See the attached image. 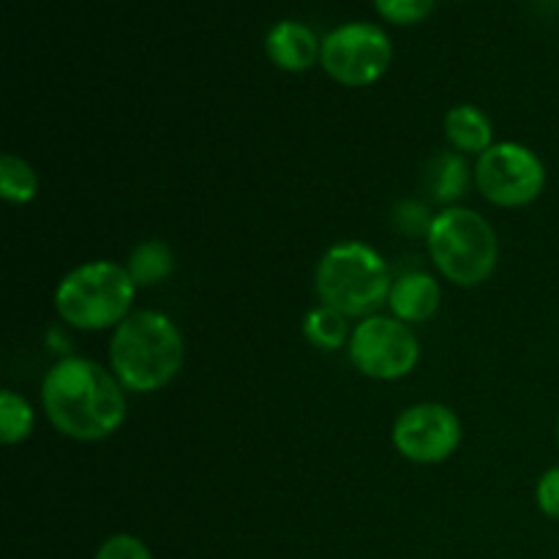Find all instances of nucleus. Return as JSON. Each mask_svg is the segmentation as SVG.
<instances>
[{"label":"nucleus","instance_id":"obj_1","mask_svg":"<svg viewBox=\"0 0 559 559\" xmlns=\"http://www.w3.org/2000/svg\"><path fill=\"white\" fill-rule=\"evenodd\" d=\"M41 404L49 424L76 442H102L126 420V388L102 364L60 358L44 374Z\"/></svg>","mask_w":559,"mask_h":559},{"label":"nucleus","instance_id":"obj_2","mask_svg":"<svg viewBox=\"0 0 559 559\" xmlns=\"http://www.w3.org/2000/svg\"><path fill=\"white\" fill-rule=\"evenodd\" d=\"M183 333L162 311H131L109 338V369L131 393L167 388L183 369Z\"/></svg>","mask_w":559,"mask_h":559},{"label":"nucleus","instance_id":"obj_3","mask_svg":"<svg viewBox=\"0 0 559 559\" xmlns=\"http://www.w3.org/2000/svg\"><path fill=\"white\" fill-rule=\"evenodd\" d=\"M391 271L380 251L358 240H344L331 246L322 254L314 273V289L320 304L342 311L344 317H366L377 314L380 306H388L391 295Z\"/></svg>","mask_w":559,"mask_h":559},{"label":"nucleus","instance_id":"obj_4","mask_svg":"<svg viewBox=\"0 0 559 559\" xmlns=\"http://www.w3.org/2000/svg\"><path fill=\"white\" fill-rule=\"evenodd\" d=\"M426 246L440 276L467 289L489 282L500 260L495 227L480 213L462 205L445 207L431 218Z\"/></svg>","mask_w":559,"mask_h":559},{"label":"nucleus","instance_id":"obj_5","mask_svg":"<svg viewBox=\"0 0 559 559\" xmlns=\"http://www.w3.org/2000/svg\"><path fill=\"white\" fill-rule=\"evenodd\" d=\"M134 295L136 284L126 265L109 260L85 262L60 278L55 311L76 331H115L131 314Z\"/></svg>","mask_w":559,"mask_h":559},{"label":"nucleus","instance_id":"obj_6","mask_svg":"<svg viewBox=\"0 0 559 559\" xmlns=\"http://www.w3.org/2000/svg\"><path fill=\"white\" fill-rule=\"evenodd\" d=\"M391 63V36L371 22H347L322 38V71L344 87L374 85L385 76Z\"/></svg>","mask_w":559,"mask_h":559},{"label":"nucleus","instance_id":"obj_7","mask_svg":"<svg viewBox=\"0 0 559 559\" xmlns=\"http://www.w3.org/2000/svg\"><path fill=\"white\" fill-rule=\"evenodd\" d=\"M347 353L364 377L393 382L418 366L420 344L407 322L393 314H371L353 328Z\"/></svg>","mask_w":559,"mask_h":559},{"label":"nucleus","instance_id":"obj_8","mask_svg":"<svg viewBox=\"0 0 559 559\" xmlns=\"http://www.w3.org/2000/svg\"><path fill=\"white\" fill-rule=\"evenodd\" d=\"M475 186L497 207L533 205L546 189V164L522 142H495L478 156Z\"/></svg>","mask_w":559,"mask_h":559},{"label":"nucleus","instance_id":"obj_9","mask_svg":"<svg viewBox=\"0 0 559 559\" xmlns=\"http://www.w3.org/2000/svg\"><path fill=\"white\" fill-rule=\"evenodd\" d=\"M462 445V420L440 402H420L393 420V448L413 464H442Z\"/></svg>","mask_w":559,"mask_h":559},{"label":"nucleus","instance_id":"obj_10","mask_svg":"<svg viewBox=\"0 0 559 559\" xmlns=\"http://www.w3.org/2000/svg\"><path fill=\"white\" fill-rule=\"evenodd\" d=\"M265 52L276 69L300 74V71H309L311 66L320 63L322 41L304 22L282 20L267 31Z\"/></svg>","mask_w":559,"mask_h":559},{"label":"nucleus","instance_id":"obj_11","mask_svg":"<svg viewBox=\"0 0 559 559\" xmlns=\"http://www.w3.org/2000/svg\"><path fill=\"white\" fill-rule=\"evenodd\" d=\"M442 300V289L431 273H404L396 278L388 295V309L396 320L407 322V325H418V322H429L437 314Z\"/></svg>","mask_w":559,"mask_h":559},{"label":"nucleus","instance_id":"obj_12","mask_svg":"<svg viewBox=\"0 0 559 559\" xmlns=\"http://www.w3.org/2000/svg\"><path fill=\"white\" fill-rule=\"evenodd\" d=\"M445 136L456 153L484 156L495 145V129L489 115L480 112L473 104H459L445 115Z\"/></svg>","mask_w":559,"mask_h":559},{"label":"nucleus","instance_id":"obj_13","mask_svg":"<svg viewBox=\"0 0 559 559\" xmlns=\"http://www.w3.org/2000/svg\"><path fill=\"white\" fill-rule=\"evenodd\" d=\"M426 189L442 205L453 207L469 191V167L456 151H442L426 167Z\"/></svg>","mask_w":559,"mask_h":559},{"label":"nucleus","instance_id":"obj_14","mask_svg":"<svg viewBox=\"0 0 559 559\" xmlns=\"http://www.w3.org/2000/svg\"><path fill=\"white\" fill-rule=\"evenodd\" d=\"M126 271L136 287H153L175 273V251L164 240H142L126 260Z\"/></svg>","mask_w":559,"mask_h":559},{"label":"nucleus","instance_id":"obj_15","mask_svg":"<svg viewBox=\"0 0 559 559\" xmlns=\"http://www.w3.org/2000/svg\"><path fill=\"white\" fill-rule=\"evenodd\" d=\"M304 336L311 347L336 353V349L347 347L349 336H353V331H349V317H344L342 311L331 309L325 304L314 306L304 317Z\"/></svg>","mask_w":559,"mask_h":559},{"label":"nucleus","instance_id":"obj_16","mask_svg":"<svg viewBox=\"0 0 559 559\" xmlns=\"http://www.w3.org/2000/svg\"><path fill=\"white\" fill-rule=\"evenodd\" d=\"M0 194L11 205H27L38 194V175L25 158L5 153L0 158Z\"/></svg>","mask_w":559,"mask_h":559},{"label":"nucleus","instance_id":"obj_17","mask_svg":"<svg viewBox=\"0 0 559 559\" xmlns=\"http://www.w3.org/2000/svg\"><path fill=\"white\" fill-rule=\"evenodd\" d=\"M36 413L25 396L14 391L0 393V440L3 445H20L33 435Z\"/></svg>","mask_w":559,"mask_h":559},{"label":"nucleus","instance_id":"obj_18","mask_svg":"<svg viewBox=\"0 0 559 559\" xmlns=\"http://www.w3.org/2000/svg\"><path fill=\"white\" fill-rule=\"evenodd\" d=\"M437 0H374L377 14L391 25H418L435 11Z\"/></svg>","mask_w":559,"mask_h":559},{"label":"nucleus","instance_id":"obj_19","mask_svg":"<svg viewBox=\"0 0 559 559\" xmlns=\"http://www.w3.org/2000/svg\"><path fill=\"white\" fill-rule=\"evenodd\" d=\"M96 559H153V555L140 538L120 533V535H112V538H107L102 546H98Z\"/></svg>","mask_w":559,"mask_h":559},{"label":"nucleus","instance_id":"obj_20","mask_svg":"<svg viewBox=\"0 0 559 559\" xmlns=\"http://www.w3.org/2000/svg\"><path fill=\"white\" fill-rule=\"evenodd\" d=\"M535 502H538V511L546 519L559 522V467L546 469L540 475L538 486H535Z\"/></svg>","mask_w":559,"mask_h":559},{"label":"nucleus","instance_id":"obj_21","mask_svg":"<svg viewBox=\"0 0 559 559\" xmlns=\"http://www.w3.org/2000/svg\"><path fill=\"white\" fill-rule=\"evenodd\" d=\"M431 218L429 211H426L420 202H404V205H399L396 211V224L404 229V233H429L431 227Z\"/></svg>","mask_w":559,"mask_h":559},{"label":"nucleus","instance_id":"obj_22","mask_svg":"<svg viewBox=\"0 0 559 559\" xmlns=\"http://www.w3.org/2000/svg\"><path fill=\"white\" fill-rule=\"evenodd\" d=\"M557 451H559V418H557Z\"/></svg>","mask_w":559,"mask_h":559}]
</instances>
